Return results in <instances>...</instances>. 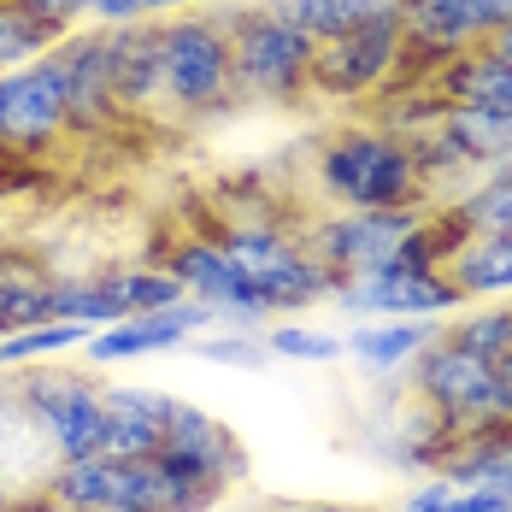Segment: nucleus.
Instances as JSON below:
<instances>
[{
	"label": "nucleus",
	"mask_w": 512,
	"mask_h": 512,
	"mask_svg": "<svg viewBox=\"0 0 512 512\" xmlns=\"http://www.w3.org/2000/svg\"><path fill=\"white\" fill-rule=\"evenodd\" d=\"M307 189L336 212H383V206H430L407 136L377 118L330 124L307 154Z\"/></svg>",
	"instance_id": "nucleus-1"
},
{
	"label": "nucleus",
	"mask_w": 512,
	"mask_h": 512,
	"mask_svg": "<svg viewBox=\"0 0 512 512\" xmlns=\"http://www.w3.org/2000/svg\"><path fill=\"white\" fill-rule=\"evenodd\" d=\"M159 83H165V124L177 130L218 124L242 106L218 6H189L177 18H159Z\"/></svg>",
	"instance_id": "nucleus-2"
},
{
	"label": "nucleus",
	"mask_w": 512,
	"mask_h": 512,
	"mask_svg": "<svg viewBox=\"0 0 512 512\" xmlns=\"http://www.w3.org/2000/svg\"><path fill=\"white\" fill-rule=\"evenodd\" d=\"M218 24L230 36L236 95L254 106H307L312 101V42L271 12V0H224Z\"/></svg>",
	"instance_id": "nucleus-3"
},
{
	"label": "nucleus",
	"mask_w": 512,
	"mask_h": 512,
	"mask_svg": "<svg viewBox=\"0 0 512 512\" xmlns=\"http://www.w3.org/2000/svg\"><path fill=\"white\" fill-rule=\"evenodd\" d=\"M12 377V407L36 430V442L48 448V460H83L101 454L106 442V401H101V371L89 365H18Z\"/></svg>",
	"instance_id": "nucleus-4"
},
{
	"label": "nucleus",
	"mask_w": 512,
	"mask_h": 512,
	"mask_svg": "<svg viewBox=\"0 0 512 512\" xmlns=\"http://www.w3.org/2000/svg\"><path fill=\"white\" fill-rule=\"evenodd\" d=\"M412 83L407 77V30L401 12H377L371 24H359L336 42H318L312 53V101L324 106H359L371 95H389Z\"/></svg>",
	"instance_id": "nucleus-5"
},
{
	"label": "nucleus",
	"mask_w": 512,
	"mask_h": 512,
	"mask_svg": "<svg viewBox=\"0 0 512 512\" xmlns=\"http://www.w3.org/2000/svg\"><path fill=\"white\" fill-rule=\"evenodd\" d=\"M407 395L424 401L436 418H448L454 430H483V424H501L507 418V395H501V371L483 354L460 348L442 324V336L407 365Z\"/></svg>",
	"instance_id": "nucleus-6"
},
{
	"label": "nucleus",
	"mask_w": 512,
	"mask_h": 512,
	"mask_svg": "<svg viewBox=\"0 0 512 512\" xmlns=\"http://www.w3.org/2000/svg\"><path fill=\"white\" fill-rule=\"evenodd\" d=\"M430 218V206H383V212H336V206H318L301 218V236H307V248L330 271H336V283H354L365 271H377V265H395L401 248H407V236Z\"/></svg>",
	"instance_id": "nucleus-7"
},
{
	"label": "nucleus",
	"mask_w": 512,
	"mask_h": 512,
	"mask_svg": "<svg viewBox=\"0 0 512 512\" xmlns=\"http://www.w3.org/2000/svg\"><path fill=\"white\" fill-rule=\"evenodd\" d=\"M71 142V112H65V71L53 48L30 65L0 71V148L18 159H48Z\"/></svg>",
	"instance_id": "nucleus-8"
},
{
	"label": "nucleus",
	"mask_w": 512,
	"mask_h": 512,
	"mask_svg": "<svg viewBox=\"0 0 512 512\" xmlns=\"http://www.w3.org/2000/svg\"><path fill=\"white\" fill-rule=\"evenodd\" d=\"M460 307L465 295L442 265H407V259L377 265L354 283H336V295H330V312L342 324H354V318H442L448 324Z\"/></svg>",
	"instance_id": "nucleus-9"
},
{
	"label": "nucleus",
	"mask_w": 512,
	"mask_h": 512,
	"mask_svg": "<svg viewBox=\"0 0 512 512\" xmlns=\"http://www.w3.org/2000/svg\"><path fill=\"white\" fill-rule=\"evenodd\" d=\"M159 265H171V277H177L201 307H212L218 324H230V330H265V324H271V307H265L259 283L224 254L212 236H171L165 254H159Z\"/></svg>",
	"instance_id": "nucleus-10"
},
{
	"label": "nucleus",
	"mask_w": 512,
	"mask_h": 512,
	"mask_svg": "<svg viewBox=\"0 0 512 512\" xmlns=\"http://www.w3.org/2000/svg\"><path fill=\"white\" fill-rule=\"evenodd\" d=\"M159 465H171L177 477H189L195 489H206L212 501H224L242 477H248V454L236 442V430L224 418H212L195 401H177L165 418V442H159Z\"/></svg>",
	"instance_id": "nucleus-11"
},
{
	"label": "nucleus",
	"mask_w": 512,
	"mask_h": 512,
	"mask_svg": "<svg viewBox=\"0 0 512 512\" xmlns=\"http://www.w3.org/2000/svg\"><path fill=\"white\" fill-rule=\"evenodd\" d=\"M53 59L65 71V112H71V142H101L112 130H124V106L112 95V53H106V30L83 24L71 36L53 42Z\"/></svg>",
	"instance_id": "nucleus-12"
},
{
	"label": "nucleus",
	"mask_w": 512,
	"mask_h": 512,
	"mask_svg": "<svg viewBox=\"0 0 512 512\" xmlns=\"http://www.w3.org/2000/svg\"><path fill=\"white\" fill-rule=\"evenodd\" d=\"M201 330H218V318H212V307H201L195 295H183L177 307H165V312H130V318L95 330L77 354H83L89 371H118V365H136V359L177 354V348H189Z\"/></svg>",
	"instance_id": "nucleus-13"
},
{
	"label": "nucleus",
	"mask_w": 512,
	"mask_h": 512,
	"mask_svg": "<svg viewBox=\"0 0 512 512\" xmlns=\"http://www.w3.org/2000/svg\"><path fill=\"white\" fill-rule=\"evenodd\" d=\"M101 401H106V442L101 454L112 460H148L165 442V418L177 407V395H165L154 383H118L101 371Z\"/></svg>",
	"instance_id": "nucleus-14"
},
{
	"label": "nucleus",
	"mask_w": 512,
	"mask_h": 512,
	"mask_svg": "<svg viewBox=\"0 0 512 512\" xmlns=\"http://www.w3.org/2000/svg\"><path fill=\"white\" fill-rule=\"evenodd\" d=\"M112 53V95L124 106L130 124H154L165 118V83H159V24H112L106 30Z\"/></svg>",
	"instance_id": "nucleus-15"
},
{
	"label": "nucleus",
	"mask_w": 512,
	"mask_h": 512,
	"mask_svg": "<svg viewBox=\"0 0 512 512\" xmlns=\"http://www.w3.org/2000/svg\"><path fill=\"white\" fill-rule=\"evenodd\" d=\"M442 336V318H354L342 324V354L365 377H395Z\"/></svg>",
	"instance_id": "nucleus-16"
},
{
	"label": "nucleus",
	"mask_w": 512,
	"mask_h": 512,
	"mask_svg": "<svg viewBox=\"0 0 512 512\" xmlns=\"http://www.w3.org/2000/svg\"><path fill=\"white\" fill-rule=\"evenodd\" d=\"M454 442H460V430H454L448 418H436L424 401L401 395V412L383 424L377 454L395 465V471H407V477H430V471H442V460H448Z\"/></svg>",
	"instance_id": "nucleus-17"
},
{
	"label": "nucleus",
	"mask_w": 512,
	"mask_h": 512,
	"mask_svg": "<svg viewBox=\"0 0 512 512\" xmlns=\"http://www.w3.org/2000/svg\"><path fill=\"white\" fill-rule=\"evenodd\" d=\"M442 477L454 489H489V495L512 501V418L465 430L448 448V460H442Z\"/></svg>",
	"instance_id": "nucleus-18"
},
{
	"label": "nucleus",
	"mask_w": 512,
	"mask_h": 512,
	"mask_svg": "<svg viewBox=\"0 0 512 512\" xmlns=\"http://www.w3.org/2000/svg\"><path fill=\"white\" fill-rule=\"evenodd\" d=\"M424 83L454 106H495V112H512V65L489 48H465V53H454V59H442Z\"/></svg>",
	"instance_id": "nucleus-19"
},
{
	"label": "nucleus",
	"mask_w": 512,
	"mask_h": 512,
	"mask_svg": "<svg viewBox=\"0 0 512 512\" xmlns=\"http://www.w3.org/2000/svg\"><path fill=\"white\" fill-rule=\"evenodd\" d=\"M454 277V289L471 301H512V230H489V236H460V248L442 265Z\"/></svg>",
	"instance_id": "nucleus-20"
},
{
	"label": "nucleus",
	"mask_w": 512,
	"mask_h": 512,
	"mask_svg": "<svg viewBox=\"0 0 512 512\" xmlns=\"http://www.w3.org/2000/svg\"><path fill=\"white\" fill-rule=\"evenodd\" d=\"M442 224H454L460 236H489V230H512V165L501 171H477L454 195L430 201Z\"/></svg>",
	"instance_id": "nucleus-21"
},
{
	"label": "nucleus",
	"mask_w": 512,
	"mask_h": 512,
	"mask_svg": "<svg viewBox=\"0 0 512 512\" xmlns=\"http://www.w3.org/2000/svg\"><path fill=\"white\" fill-rule=\"evenodd\" d=\"M259 295H265L271 318H301V312H312V307H330V295H336V271L312 254V248H301V254L289 259Z\"/></svg>",
	"instance_id": "nucleus-22"
},
{
	"label": "nucleus",
	"mask_w": 512,
	"mask_h": 512,
	"mask_svg": "<svg viewBox=\"0 0 512 512\" xmlns=\"http://www.w3.org/2000/svg\"><path fill=\"white\" fill-rule=\"evenodd\" d=\"M389 6H395V0H271V12H277L283 24H295L312 48L348 36L359 24H371V18L389 12Z\"/></svg>",
	"instance_id": "nucleus-23"
},
{
	"label": "nucleus",
	"mask_w": 512,
	"mask_h": 512,
	"mask_svg": "<svg viewBox=\"0 0 512 512\" xmlns=\"http://www.w3.org/2000/svg\"><path fill=\"white\" fill-rule=\"evenodd\" d=\"M53 318L89 324V330L118 324L124 307H118V295H112V283H106V265L101 271H53Z\"/></svg>",
	"instance_id": "nucleus-24"
},
{
	"label": "nucleus",
	"mask_w": 512,
	"mask_h": 512,
	"mask_svg": "<svg viewBox=\"0 0 512 512\" xmlns=\"http://www.w3.org/2000/svg\"><path fill=\"white\" fill-rule=\"evenodd\" d=\"M106 283H112V295H118V307L124 318L130 312H165L177 307L189 289L171 277V265H159V259H124V265H106Z\"/></svg>",
	"instance_id": "nucleus-25"
},
{
	"label": "nucleus",
	"mask_w": 512,
	"mask_h": 512,
	"mask_svg": "<svg viewBox=\"0 0 512 512\" xmlns=\"http://www.w3.org/2000/svg\"><path fill=\"white\" fill-rule=\"evenodd\" d=\"M95 330L89 324H65V318H48V324H30V330H6L0 336V371H18V365H48V359L77 354Z\"/></svg>",
	"instance_id": "nucleus-26"
},
{
	"label": "nucleus",
	"mask_w": 512,
	"mask_h": 512,
	"mask_svg": "<svg viewBox=\"0 0 512 512\" xmlns=\"http://www.w3.org/2000/svg\"><path fill=\"white\" fill-rule=\"evenodd\" d=\"M259 336H265V354L289 359V365H336V359H348L342 354V330L307 324V318H271Z\"/></svg>",
	"instance_id": "nucleus-27"
},
{
	"label": "nucleus",
	"mask_w": 512,
	"mask_h": 512,
	"mask_svg": "<svg viewBox=\"0 0 512 512\" xmlns=\"http://www.w3.org/2000/svg\"><path fill=\"white\" fill-rule=\"evenodd\" d=\"M53 42H59V30H53V24H42L24 0H0V71L42 59Z\"/></svg>",
	"instance_id": "nucleus-28"
},
{
	"label": "nucleus",
	"mask_w": 512,
	"mask_h": 512,
	"mask_svg": "<svg viewBox=\"0 0 512 512\" xmlns=\"http://www.w3.org/2000/svg\"><path fill=\"white\" fill-rule=\"evenodd\" d=\"M189 354L206 359V365H224V371H265L271 354H265V336L259 330H230V324H218V330H201L195 342H189Z\"/></svg>",
	"instance_id": "nucleus-29"
},
{
	"label": "nucleus",
	"mask_w": 512,
	"mask_h": 512,
	"mask_svg": "<svg viewBox=\"0 0 512 512\" xmlns=\"http://www.w3.org/2000/svg\"><path fill=\"white\" fill-rule=\"evenodd\" d=\"M189 6H201V0H95V18L89 24H101V30H112V24H159V18H177V12H189Z\"/></svg>",
	"instance_id": "nucleus-30"
},
{
	"label": "nucleus",
	"mask_w": 512,
	"mask_h": 512,
	"mask_svg": "<svg viewBox=\"0 0 512 512\" xmlns=\"http://www.w3.org/2000/svg\"><path fill=\"white\" fill-rule=\"evenodd\" d=\"M454 495H460V489H454L442 471H430V477H418L407 495L395 501V512H454Z\"/></svg>",
	"instance_id": "nucleus-31"
},
{
	"label": "nucleus",
	"mask_w": 512,
	"mask_h": 512,
	"mask_svg": "<svg viewBox=\"0 0 512 512\" xmlns=\"http://www.w3.org/2000/svg\"><path fill=\"white\" fill-rule=\"evenodd\" d=\"M42 24H53L59 36H71V30H83L89 18H95V0H24Z\"/></svg>",
	"instance_id": "nucleus-32"
},
{
	"label": "nucleus",
	"mask_w": 512,
	"mask_h": 512,
	"mask_svg": "<svg viewBox=\"0 0 512 512\" xmlns=\"http://www.w3.org/2000/svg\"><path fill=\"white\" fill-rule=\"evenodd\" d=\"M0 512H65L48 489H18V495H0Z\"/></svg>",
	"instance_id": "nucleus-33"
},
{
	"label": "nucleus",
	"mask_w": 512,
	"mask_h": 512,
	"mask_svg": "<svg viewBox=\"0 0 512 512\" xmlns=\"http://www.w3.org/2000/svg\"><path fill=\"white\" fill-rule=\"evenodd\" d=\"M454 512H512V501L489 495V489H460L454 495Z\"/></svg>",
	"instance_id": "nucleus-34"
},
{
	"label": "nucleus",
	"mask_w": 512,
	"mask_h": 512,
	"mask_svg": "<svg viewBox=\"0 0 512 512\" xmlns=\"http://www.w3.org/2000/svg\"><path fill=\"white\" fill-rule=\"evenodd\" d=\"M483 48H489V53H501V59L512 65V24H507V30H495V36H489Z\"/></svg>",
	"instance_id": "nucleus-35"
},
{
	"label": "nucleus",
	"mask_w": 512,
	"mask_h": 512,
	"mask_svg": "<svg viewBox=\"0 0 512 512\" xmlns=\"http://www.w3.org/2000/svg\"><path fill=\"white\" fill-rule=\"evenodd\" d=\"M0 412H12V377L0 371Z\"/></svg>",
	"instance_id": "nucleus-36"
},
{
	"label": "nucleus",
	"mask_w": 512,
	"mask_h": 512,
	"mask_svg": "<svg viewBox=\"0 0 512 512\" xmlns=\"http://www.w3.org/2000/svg\"><path fill=\"white\" fill-rule=\"evenodd\" d=\"M65 512H130V507H65Z\"/></svg>",
	"instance_id": "nucleus-37"
},
{
	"label": "nucleus",
	"mask_w": 512,
	"mask_h": 512,
	"mask_svg": "<svg viewBox=\"0 0 512 512\" xmlns=\"http://www.w3.org/2000/svg\"><path fill=\"white\" fill-rule=\"evenodd\" d=\"M312 512H354V507H312Z\"/></svg>",
	"instance_id": "nucleus-38"
},
{
	"label": "nucleus",
	"mask_w": 512,
	"mask_h": 512,
	"mask_svg": "<svg viewBox=\"0 0 512 512\" xmlns=\"http://www.w3.org/2000/svg\"><path fill=\"white\" fill-rule=\"evenodd\" d=\"M201 6H224V0H201Z\"/></svg>",
	"instance_id": "nucleus-39"
},
{
	"label": "nucleus",
	"mask_w": 512,
	"mask_h": 512,
	"mask_svg": "<svg viewBox=\"0 0 512 512\" xmlns=\"http://www.w3.org/2000/svg\"><path fill=\"white\" fill-rule=\"evenodd\" d=\"M0 336H6V318H0Z\"/></svg>",
	"instance_id": "nucleus-40"
},
{
	"label": "nucleus",
	"mask_w": 512,
	"mask_h": 512,
	"mask_svg": "<svg viewBox=\"0 0 512 512\" xmlns=\"http://www.w3.org/2000/svg\"><path fill=\"white\" fill-rule=\"evenodd\" d=\"M301 512H312V507H301Z\"/></svg>",
	"instance_id": "nucleus-41"
},
{
	"label": "nucleus",
	"mask_w": 512,
	"mask_h": 512,
	"mask_svg": "<svg viewBox=\"0 0 512 512\" xmlns=\"http://www.w3.org/2000/svg\"><path fill=\"white\" fill-rule=\"evenodd\" d=\"M0 154H6V148H0Z\"/></svg>",
	"instance_id": "nucleus-42"
}]
</instances>
